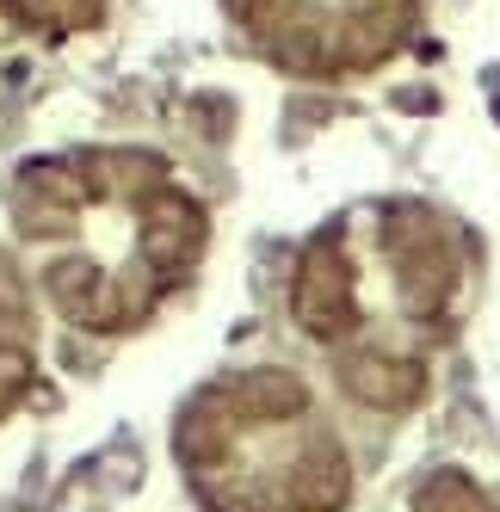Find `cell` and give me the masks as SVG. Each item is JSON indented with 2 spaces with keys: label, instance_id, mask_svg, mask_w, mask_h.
Returning <instances> with one entry per match:
<instances>
[{
  "label": "cell",
  "instance_id": "8992f818",
  "mask_svg": "<svg viewBox=\"0 0 500 512\" xmlns=\"http://www.w3.org/2000/svg\"><path fill=\"white\" fill-rule=\"evenodd\" d=\"M0 13L19 19L25 31H44V38H68V31L99 25L105 0H0Z\"/></svg>",
  "mask_w": 500,
  "mask_h": 512
},
{
  "label": "cell",
  "instance_id": "277c9868",
  "mask_svg": "<svg viewBox=\"0 0 500 512\" xmlns=\"http://www.w3.org/2000/svg\"><path fill=\"white\" fill-rule=\"evenodd\" d=\"M420 0H229L247 44L291 75L340 81L396 56Z\"/></svg>",
  "mask_w": 500,
  "mask_h": 512
},
{
  "label": "cell",
  "instance_id": "3957f363",
  "mask_svg": "<svg viewBox=\"0 0 500 512\" xmlns=\"http://www.w3.org/2000/svg\"><path fill=\"white\" fill-rule=\"evenodd\" d=\"M173 457L204 512H346L352 457L291 371H235L192 395Z\"/></svg>",
  "mask_w": 500,
  "mask_h": 512
},
{
  "label": "cell",
  "instance_id": "7a4b0ae2",
  "mask_svg": "<svg viewBox=\"0 0 500 512\" xmlns=\"http://www.w3.org/2000/svg\"><path fill=\"white\" fill-rule=\"evenodd\" d=\"M463 241L445 216L389 198L321 229L291 272V321L328 352L334 383L377 414H408L433 383V346L463 309Z\"/></svg>",
  "mask_w": 500,
  "mask_h": 512
},
{
  "label": "cell",
  "instance_id": "6da1fadb",
  "mask_svg": "<svg viewBox=\"0 0 500 512\" xmlns=\"http://www.w3.org/2000/svg\"><path fill=\"white\" fill-rule=\"evenodd\" d=\"M13 229L50 309L81 334H136L210 241L198 192L149 149H75L31 161Z\"/></svg>",
  "mask_w": 500,
  "mask_h": 512
},
{
  "label": "cell",
  "instance_id": "52a82bcc",
  "mask_svg": "<svg viewBox=\"0 0 500 512\" xmlns=\"http://www.w3.org/2000/svg\"><path fill=\"white\" fill-rule=\"evenodd\" d=\"M414 512H500V506H488V494L463 475H433V482H420Z\"/></svg>",
  "mask_w": 500,
  "mask_h": 512
},
{
  "label": "cell",
  "instance_id": "5b68a950",
  "mask_svg": "<svg viewBox=\"0 0 500 512\" xmlns=\"http://www.w3.org/2000/svg\"><path fill=\"white\" fill-rule=\"evenodd\" d=\"M31 377H38V334H31V290L7 247H0V420H7Z\"/></svg>",
  "mask_w": 500,
  "mask_h": 512
}]
</instances>
